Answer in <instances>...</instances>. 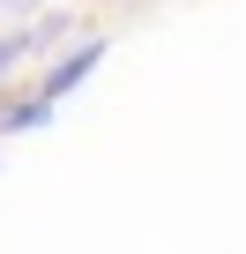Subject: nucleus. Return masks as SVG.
Here are the masks:
<instances>
[{
	"label": "nucleus",
	"mask_w": 246,
	"mask_h": 254,
	"mask_svg": "<svg viewBox=\"0 0 246 254\" xmlns=\"http://www.w3.org/2000/svg\"><path fill=\"white\" fill-rule=\"evenodd\" d=\"M97 60H104V38H90V45H75V53H67L60 67H45V82H38V90H45V97L60 105V97H67V90H75V82H82L90 67H97Z\"/></svg>",
	"instance_id": "f257e3e1"
},
{
	"label": "nucleus",
	"mask_w": 246,
	"mask_h": 254,
	"mask_svg": "<svg viewBox=\"0 0 246 254\" xmlns=\"http://www.w3.org/2000/svg\"><path fill=\"white\" fill-rule=\"evenodd\" d=\"M52 120V97L38 90V97H23V105H0V135H23V127H45Z\"/></svg>",
	"instance_id": "f03ea898"
},
{
	"label": "nucleus",
	"mask_w": 246,
	"mask_h": 254,
	"mask_svg": "<svg viewBox=\"0 0 246 254\" xmlns=\"http://www.w3.org/2000/svg\"><path fill=\"white\" fill-rule=\"evenodd\" d=\"M30 45H38V38H0V82H8V67H15Z\"/></svg>",
	"instance_id": "7ed1b4c3"
},
{
	"label": "nucleus",
	"mask_w": 246,
	"mask_h": 254,
	"mask_svg": "<svg viewBox=\"0 0 246 254\" xmlns=\"http://www.w3.org/2000/svg\"><path fill=\"white\" fill-rule=\"evenodd\" d=\"M0 8H23V15H30V8H38V0H0Z\"/></svg>",
	"instance_id": "20e7f679"
}]
</instances>
